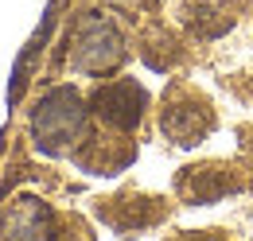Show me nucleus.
Segmentation results:
<instances>
[{"instance_id": "obj_1", "label": "nucleus", "mask_w": 253, "mask_h": 241, "mask_svg": "<svg viewBox=\"0 0 253 241\" xmlns=\"http://www.w3.org/2000/svg\"><path fill=\"white\" fill-rule=\"evenodd\" d=\"M82 97L70 90V86H59L51 90L39 109H35V120H32V132H35V144L43 152H63L70 140H78L82 132Z\"/></svg>"}, {"instance_id": "obj_2", "label": "nucleus", "mask_w": 253, "mask_h": 241, "mask_svg": "<svg viewBox=\"0 0 253 241\" xmlns=\"http://www.w3.org/2000/svg\"><path fill=\"white\" fill-rule=\"evenodd\" d=\"M74 70L82 74H105L125 62V39L105 16H90L74 35Z\"/></svg>"}, {"instance_id": "obj_3", "label": "nucleus", "mask_w": 253, "mask_h": 241, "mask_svg": "<svg viewBox=\"0 0 253 241\" xmlns=\"http://www.w3.org/2000/svg\"><path fill=\"white\" fill-rule=\"evenodd\" d=\"M214 128V109L207 97L191 90L168 93V109H164V132L175 144H199L207 132Z\"/></svg>"}, {"instance_id": "obj_4", "label": "nucleus", "mask_w": 253, "mask_h": 241, "mask_svg": "<svg viewBox=\"0 0 253 241\" xmlns=\"http://www.w3.org/2000/svg\"><path fill=\"white\" fill-rule=\"evenodd\" d=\"M97 105V117L105 120V124H113V128H136L140 117H144V105H148V93L140 90L136 82H113V86H101L94 97Z\"/></svg>"}, {"instance_id": "obj_5", "label": "nucleus", "mask_w": 253, "mask_h": 241, "mask_svg": "<svg viewBox=\"0 0 253 241\" xmlns=\"http://www.w3.org/2000/svg\"><path fill=\"white\" fill-rule=\"evenodd\" d=\"M117 4H132V0H117Z\"/></svg>"}]
</instances>
